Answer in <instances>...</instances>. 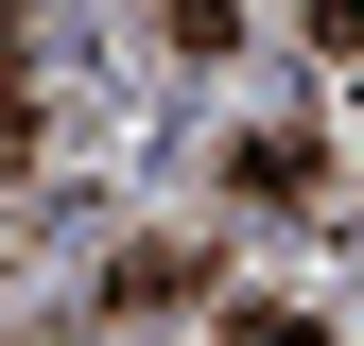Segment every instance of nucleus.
<instances>
[{"label":"nucleus","mask_w":364,"mask_h":346,"mask_svg":"<svg viewBox=\"0 0 364 346\" xmlns=\"http://www.w3.org/2000/svg\"><path fill=\"white\" fill-rule=\"evenodd\" d=\"M295 35H312L330 69H347V52H364V0H295Z\"/></svg>","instance_id":"nucleus-5"},{"label":"nucleus","mask_w":364,"mask_h":346,"mask_svg":"<svg viewBox=\"0 0 364 346\" xmlns=\"http://www.w3.org/2000/svg\"><path fill=\"white\" fill-rule=\"evenodd\" d=\"M225 191H243L260 225H312V208H330V139H312V121H243V139H225Z\"/></svg>","instance_id":"nucleus-2"},{"label":"nucleus","mask_w":364,"mask_h":346,"mask_svg":"<svg viewBox=\"0 0 364 346\" xmlns=\"http://www.w3.org/2000/svg\"><path fill=\"white\" fill-rule=\"evenodd\" d=\"M208 329H225V346H330V312H312V294H225Z\"/></svg>","instance_id":"nucleus-4"},{"label":"nucleus","mask_w":364,"mask_h":346,"mask_svg":"<svg viewBox=\"0 0 364 346\" xmlns=\"http://www.w3.org/2000/svg\"><path fill=\"white\" fill-rule=\"evenodd\" d=\"M87 312H105V329H156V312H225V260H208V242H122L105 277H87Z\"/></svg>","instance_id":"nucleus-1"},{"label":"nucleus","mask_w":364,"mask_h":346,"mask_svg":"<svg viewBox=\"0 0 364 346\" xmlns=\"http://www.w3.org/2000/svg\"><path fill=\"white\" fill-rule=\"evenodd\" d=\"M0 191H35V18H0Z\"/></svg>","instance_id":"nucleus-3"}]
</instances>
